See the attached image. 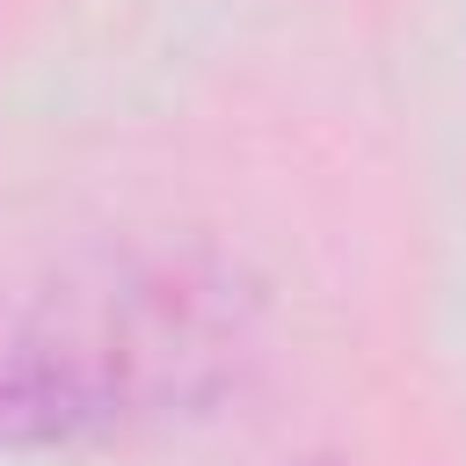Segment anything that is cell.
<instances>
[{
	"label": "cell",
	"instance_id": "6da1fadb",
	"mask_svg": "<svg viewBox=\"0 0 466 466\" xmlns=\"http://www.w3.org/2000/svg\"><path fill=\"white\" fill-rule=\"evenodd\" d=\"M226 350V299L182 277H109L80 299H51L0 357V437L66 444L131 422L211 386V364Z\"/></svg>",
	"mask_w": 466,
	"mask_h": 466
}]
</instances>
